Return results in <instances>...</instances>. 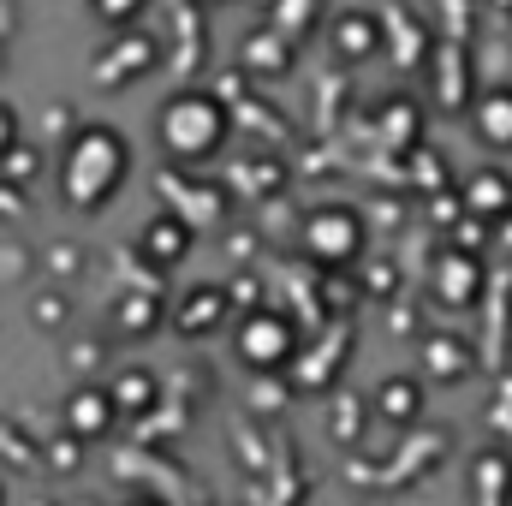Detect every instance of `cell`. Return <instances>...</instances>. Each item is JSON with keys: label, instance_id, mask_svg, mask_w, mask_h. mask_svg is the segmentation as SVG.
Returning a JSON list of instances; mask_svg holds the SVG:
<instances>
[{"label": "cell", "instance_id": "1", "mask_svg": "<svg viewBox=\"0 0 512 506\" xmlns=\"http://www.w3.org/2000/svg\"><path fill=\"white\" fill-rule=\"evenodd\" d=\"M131 173V143L120 126H78L60 149V197L72 209H108Z\"/></svg>", "mask_w": 512, "mask_h": 506}, {"label": "cell", "instance_id": "2", "mask_svg": "<svg viewBox=\"0 0 512 506\" xmlns=\"http://www.w3.org/2000/svg\"><path fill=\"white\" fill-rule=\"evenodd\" d=\"M227 131H233L227 102H221V96H209V90H173V96L161 102V114H155L161 155H167L173 167H197V161L221 155Z\"/></svg>", "mask_w": 512, "mask_h": 506}, {"label": "cell", "instance_id": "3", "mask_svg": "<svg viewBox=\"0 0 512 506\" xmlns=\"http://www.w3.org/2000/svg\"><path fill=\"white\" fill-rule=\"evenodd\" d=\"M364 245H370V233H364V215L352 203H322L304 215V256L316 268H346L364 256Z\"/></svg>", "mask_w": 512, "mask_h": 506}, {"label": "cell", "instance_id": "4", "mask_svg": "<svg viewBox=\"0 0 512 506\" xmlns=\"http://www.w3.org/2000/svg\"><path fill=\"white\" fill-rule=\"evenodd\" d=\"M233 352H239V364H245V370L274 376V370L298 364L304 340H298L292 316H280V310H251V316L239 322V334H233Z\"/></svg>", "mask_w": 512, "mask_h": 506}, {"label": "cell", "instance_id": "5", "mask_svg": "<svg viewBox=\"0 0 512 506\" xmlns=\"http://www.w3.org/2000/svg\"><path fill=\"white\" fill-rule=\"evenodd\" d=\"M191 251H197V227H191L185 215H173V209L149 215V221H143V233H137V256H143L155 274H173Z\"/></svg>", "mask_w": 512, "mask_h": 506}, {"label": "cell", "instance_id": "6", "mask_svg": "<svg viewBox=\"0 0 512 506\" xmlns=\"http://www.w3.org/2000/svg\"><path fill=\"white\" fill-rule=\"evenodd\" d=\"M114 423H120V405H114V387H72L66 393V435L72 441H108L114 435Z\"/></svg>", "mask_w": 512, "mask_h": 506}, {"label": "cell", "instance_id": "7", "mask_svg": "<svg viewBox=\"0 0 512 506\" xmlns=\"http://www.w3.org/2000/svg\"><path fill=\"white\" fill-rule=\"evenodd\" d=\"M477 292H483V262L471 245H447V251L435 256V298L441 304H453V310H465V304H477Z\"/></svg>", "mask_w": 512, "mask_h": 506}, {"label": "cell", "instance_id": "8", "mask_svg": "<svg viewBox=\"0 0 512 506\" xmlns=\"http://www.w3.org/2000/svg\"><path fill=\"white\" fill-rule=\"evenodd\" d=\"M233 316V292H221V286H191L179 304H173V328L179 334H209V328H221Z\"/></svg>", "mask_w": 512, "mask_h": 506}, {"label": "cell", "instance_id": "9", "mask_svg": "<svg viewBox=\"0 0 512 506\" xmlns=\"http://www.w3.org/2000/svg\"><path fill=\"white\" fill-rule=\"evenodd\" d=\"M459 203H465V215H471V221L495 227V221L512 209V179L501 173V167H483V173H471V179H465V197H459Z\"/></svg>", "mask_w": 512, "mask_h": 506}, {"label": "cell", "instance_id": "10", "mask_svg": "<svg viewBox=\"0 0 512 506\" xmlns=\"http://www.w3.org/2000/svg\"><path fill=\"white\" fill-rule=\"evenodd\" d=\"M155 36H137V30H120V42L108 48V60H96V78L102 84H126V78H143L155 66Z\"/></svg>", "mask_w": 512, "mask_h": 506}, {"label": "cell", "instance_id": "11", "mask_svg": "<svg viewBox=\"0 0 512 506\" xmlns=\"http://www.w3.org/2000/svg\"><path fill=\"white\" fill-rule=\"evenodd\" d=\"M328 36H334V54H346V60H370V54L382 48V24H376V12H364V6L340 12V18L328 24Z\"/></svg>", "mask_w": 512, "mask_h": 506}, {"label": "cell", "instance_id": "12", "mask_svg": "<svg viewBox=\"0 0 512 506\" xmlns=\"http://www.w3.org/2000/svg\"><path fill=\"white\" fill-rule=\"evenodd\" d=\"M161 191H173V197H167V209H173V215H185L197 233H203L209 221H221V209H227L215 185H191V179L179 185V173H167V179H161Z\"/></svg>", "mask_w": 512, "mask_h": 506}, {"label": "cell", "instance_id": "13", "mask_svg": "<svg viewBox=\"0 0 512 506\" xmlns=\"http://www.w3.org/2000/svg\"><path fill=\"white\" fill-rule=\"evenodd\" d=\"M376 417L393 423V429H411L423 417V381L417 376H387L376 387Z\"/></svg>", "mask_w": 512, "mask_h": 506}, {"label": "cell", "instance_id": "14", "mask_svg": "<svg viewBox=\"0 0 512 506\" xmlns=\"http://www.w3.org/2000/svg\"><path fill=\"white\" fill-rule=\"evenodd\" d=\"M471 126L477 137L489 143V149H512V90H483L477 102H471Z\"/></svg>", "mask_w": 512, "mask_h": 506}, {"label": "cell", "instance_id": "15", "mask_svg": "<svg viewBox=\"0 0 512 506\" xmlns=\"http://www.w3.org/2000/svg\"><path fill=\"white\" fill-rule=\"evenodd\" d=\"M471 370V352H465V340H453V334H435V340H423V376L429 381H459Z\"/></svg>", "mask_w": 512, "mask_h": 506}, {"label": "cell", "instance_id": "16", "mask_svg": "<svg viewBox=\"0 0 512 506\" xmlns=\"http://www.w3.org/2000/svg\"><path fill=\"white\" fill-rule=\"evenodd\" d=\"M108 387H114L120 417H143V411H155V399H161V381L149 376V370H120Z\"/></svg>", "mask_w": 512, "mask_h": 506}, {"label": "cell", "instance_id": "17", "mask_svg": "<svg viewBox=\"0 0 512 506\" xmlns=\"http://www.w3.org/2000/svg\"><path fill=\"white\" fill-rule=\"evenodd\" d=\"M316 18H322V0H274V12H268V30H280V36L292 42V36L316 30Z\"/></svg>", "mask_w": 512, "mask_h": 506}, {"label": "cell", "instance_id": "18", "mask_svg": "<svg viewBox=\"0 0 512 506\" xmlns=\"http://www.w3.org/2000/svg\"><path fill=\"white\" fill-rule=\"evenodd\" d=\"M114 316H120V328H126V334L143 340V334H155V328H161V298H155V292H126Z\"/></svg>", "mask_w": 512, "mask_h": 506}, {"label": "cell", "instance_id": "19", "mask_svg": "<svg viewBox=\"0 0 512 506\" xmlns=\"http://www.w3.org/2000/svg\"><path fill=\"white\" fill-rule=\"evenodd\" d=\"M477 489H483V501H501L512 489V459L507 453H483L477 459Z\"/></svg>", "mask_w": 512, "mask_h": 506}, {"label": "cell", "instance_id": "20", "mask_svg": "<svg viewBox=\"0 0 512 506\" xmlns=\"http://www.w3.org/2000/svg\"><path fill=\"white\" fill-rule=\"evenodd\" d=\"M155 0H90V12L108 24V30H137V18L149 12Z\"/></svg>", "mask_w": 512, "mask_h": 506}, {"label": "cell", "instance_id": "21", "mask_svg": "<svg viewBox=\"0 0 512 506\" xmlns=\"http://www.w3.org/2000/svg\"><path fill=\"white\" fill-rule=\"evenodd\" d=\"M36 167H42V155H36L30 143H12V149L0 155V179H6V185H30Z\"/></svg>", "mask_w": 512, "mask_h": 506}, {"label": "cell", "instance_id": "22", "mask_svg": "<svg viewBox=\"0 0 512 506\" xmlns=\"http://www.w3.org/2000/svg\"><path fill=\"white\" fill-rule=\"evenodd\" d=\"M12 143H18V108H12V102H0V155H6Z\"/></svg>", "mask_w": 512, "mask_h": 506}, {"label": "cell", "instance_id": "23", "mask_svg": "<svg viewBox=\"0 0 512 506\" xmlns=\"http://www.w3.org/2000/svg\"><path fill=\"white\" fill-rule=\"evenodd\" d=\"M60 316H66V304H60V298H36V322H48V328H54Z\"/></svg>", "mask_w": 512, "mask_h": 506}, {"label": "cell", "instance_id": "24", "mask_svg": "<svg viewBox=\"0 0 512 506\" xmlns=\"http://www.w3.org/2000/svg\"><path fill=\"white\" fill-rule=\"evenodd\" d=\"M495 245H501V251L512 256V209L501 215V221H495Z\"/></svg>", "mask_w": 512, "mask_h": 506}, {"label": "cell", "instance_id": "25", "mask_svg": "<svg viewBox=\"0 0 512 506\" xmlns=\"http://www.w3.org/2000/svg\"><path fill=\"white\" fill-rule=\"evenodd\" d=\"M12 36V0H0V42Z\"/></svg>", "mask_w": 512, "mask_h": 506}, {"label": "cell", "instance_id": "26", "mask_svg": "<svg viewBox=\"0 0 512 506\" xmlns=\"http://www.w3.org/2000/svg\"><path fill=\"white\" fill-rule=\"evenodd\" d=\"M126 506H167V501H155V495H137V501H126Z\"/></svg>", "mask_w": 512, "mask_h": 506}, {"label": "cell", "instance_id": "27", "mask_svg": "<svg viewBox=\"0 0 512 506\" xmlns=\"http://www.w3.org/2000/svg\"><path fill=\"white\" fill-rule=\"evenodd\" d=\"M197 6H227V0H197Z\"/></svg>", "mask_w": 512, "mask_h": 506}]
</instances>
